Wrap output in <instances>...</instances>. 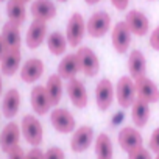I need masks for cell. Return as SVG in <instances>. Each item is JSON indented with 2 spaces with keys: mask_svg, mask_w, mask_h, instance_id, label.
<instances>
[{
  "mask_svg": "<svg viewBox=\"0 0 159 159\" xmlns=\"http://www.w3.org/2000/svg\"><path fill=\"white\" fill-rule=\"evenodd\" d=\"M20 129H22V136L24 139L31 145V147H39L42 143L44 139V128L39 122V119L36 116L27 114L22 119L20 123Z\"/></svg>",
  "mask_w": 159,
  "mask_h": 159,
  "instance_id": "cell-1",
  "label": "cell"
},
{
  "mask_svg": "<svg viewBox=\"0 0 159 159\" xmlns=\"http://www.w3.org/2000/svg\"><path fill=\"white\" fill-rule=\"evenodd\" d=\"M116 98L120 108L128 109L136 102V88H134V80L128 76H120L116 84Z\"/></svg>",
  "mask_w": 159,
  "mask_h": 159,
  "instance_id": "cell-2",
  "label": "cell"
},
{
  "mask_svg": "<svg viewBox=\"0 0 159 159\" xmlns=\"http://www.w3.org/2000/svg\"><path fill=\"white\" fill-rule=\"evenodd\" d=\"M86 34V22L80 13H73L66 27V38L70 47H80Z\"/></svg>",
  "mask_w": 159,
  "mask_h": 159,
  "instance_id": "cell-3",
  "label": "cell"
},
{
  "mask_svg": "<svg viewBox=\"0 0 159 159\" xmlns=\"http://www.w3.org/2000/svg\"><path fill=\"white\" fill-rule=\"evenodd\" d=\"M50 122L52 126L62 134H69L76 129V120L72 116V112L66 108H55L50 112Z\"/></svg>",
  "mask_w": 159,
  "mask_h": 159,
  "instance_id": "cell-4",
  "label": "cell"
},
{
  "mask_svg": "<svg viewBox=\"0 0 159 159\" xmlns=\"http://www.w3.org/2000/svg\"><path fill=\"white\" fill-rule=\"evenodd\" d=\"M111 28V16L106 11L94 13L86 22V33L91 38H103Z\"/></svg>",
  "mask_w": 159,
  "mask_h": 159,
  "instance_id": "cell-5",
  "label": "cell"
},
{
  "mask_svg": "<svg viewBox=\"0 0 159 159\" xmlns=\"http://www.w3.org/2000/svg\"><path fill=\"white\" fill-rule=\"evenodd\" d=\"M76 56L80 61V69L86 76H95L100 70V59L95 52L89 47H78Z\"/></svg>",
  "mask_w": 159,
  "mask_h": 159,
  "instance_id": "cell-6",
  "label": "cell"
},
{
  "mask_svg": "<svg viewBox=\"0 0 159 159\" xmlns=\"http://www.w3.org/2000/svg\"><path fill=\"white\" fill-rule=\"evenodd\" d=\"M134 88H136V97L139 100H143L150 105L159 102V89L156 83L153 80H150L147 75L134 80Z\"/></svg>",
  "mask_w": 159,
  "mask_h": 159,
  "instance_id": "cell-7",
  "label": "cell"
},
{
  "mask_svg": "<svg viewBox=\"0 0 159 159\" xmlns=\"http://www.w3.org/2000/svg\"><path fill=\"white\" fill-rule=\"evenodd\" d=\"M131 30L128 28L126 22L122 20V22H117L112 28V33H111V41H112V47L116 48L117 53L123 55L128 52L129 45H131Z\"/></svg>",
  "mask_w": 159,
  "mask_h": 159,
  "instance_id": "cell-8",
  "label": "cell"
},
{
  "mask_svg": "<svg viewBox=\"0 0 159 159\" xmlns=\"http://www.w3.org/2000/svg\"><path fill=\"white\" fill-rule=\"evenodd\" d=\"M116 98V89L111 83V80L102 78L95 86V103L100 111H106L111 108Z\"/></svg>",
  "mask_w": 159,
  "mask_h": 159,
  "instance_id": "cell-9",
  "label": "cell"
},
{
  "mask_svg": "<svg viewBox=\"0 0 159 159\" xmlns=\"http://www.w3.org/2000/svg\"><path fill=\"white\" fill-rule=\"evenodd\" d=\"M94 142V129L89 125H83L73 131L70 139V148L73 153H83L86 151Z\"/></svg>",
  "mask_w": 159,
  "mask_h": 159,
  "instance_id": "cell-10",
  "label": "cell"
},
{
  "mask_svg": "<svg viewBox=\"0 0 159 159\" xmlns=\"http://www.w3.org/2000/svg\"><path fill=\"white\" fill-rule=\"evenodd\" d=\"M119 145L123 151L129 153L139 147H143V137L140 134L139 129H136L134 126H125L119 131Z\"/></svg>",
  "mask_w": 159,
  "mask_h": 159,
  "instance_id": "cell-11",
  "label": "cell"
},
{
  "mask_svg": "<svg viewBox=\"0 0 159 159\" xmlns=\"http://www.w3.org/2000/svg\"><path fill=\"white\" fill-rule=\"evenodd\" d=\"M67 95L75 108L83 109L88 106V102H89L88 91H86L83 81H80L78 78H72L67 81Z\"/></svg>",
  "mask_w": 159,
  "mask_h": 159,
  "instance_id": "cell-12",
  "label": "cell"
},
{
  "mask_svg": "<svg viewBox=\"0 0 159 159\" xmlns=\"http://www.w3.org/2000/svg\"><path fill=\"white\" fill-rule=\"evenodd\" d=\"M20 136H22L20 126L17 123H14V122H10L2 129V134H0V148H2V151L8 154L11 150L19 147Z\"/></svg>",
  "mask_w": 159,
  "mask_h": 159,
  "instance_id": "cell-13",
  "label": "cell"
},
{
  "mask_svg": "<svg viewBox=\"0 0 159 159\" xmlns=\"http://www.w3.org/2000/svg\"><path fill=\"white\" fill-rule=\"evenodd\" d=\"M125 22H126L128 28L131 30V33L136 34V36H145L148 33V30H150L148 17L139 10L128 11V14L125 17Z\"/></svg>",
  "mask_w": 159,
  "mask_h": 159,
  "instance_id": "cell-14",
  "label": "cell"
},
{
  "mask_svg": "<svg viewBox=\"0 0 159 159\" xmlns=\"http://www.w3.org/2000/svg\"><path fill=\"white\" fill-rule=\"evenodd\" d=\"M47 41V22H42V20H33L28 31H27V36H25V44L28 48L34 50L38 47H41V44Z\"/></svg>",
  "mask_w": 159,
  "mask_h": 159,
  "instance_id": "cell-15",
  "label": "cell"
},
{
  "mask_svg": "<svg viewBox=\"0 0 159 159\" xmlns=\"http://www.w3.org/2000/svg\"><path fill=\"white\" fill-rule=\"evenodd\" d=\"M42 73H44V62L39 58H30L20 67V78H22V81L28 84L36 83L42 76Z\"/></svg>",
  "mask_w": 159,
  "mask_h": 159,
  "instance_id": "cell-16",
  "label": "cell"
},
{
  "mask_svg": "<svg viewBox=\"0 0 159 159\" xmlns=\"http://www.w3.org/2000/svg\"><path fill=\"white\" fill-rule=\"evenodd\" d=\"M30 100H31V108L38 116H45L52 108V102L47 95L45 86H34L31 89Z\"/></svg>",
  "mask_w": 159,
  "mask_h": 159,
  "instance_id": "cell-17",
  "label": "cell"
},
{
  "mask_svg": "<svg viewBox=\"0 0 159 159\" xmlns=\"http://www.w3.org/2000/svg\"><path fill=\"white\" fill-rule=\"evenodd\" d=\"M30 13L34 20L48 22L56 16V7L52 0H34L31 3Z\"/></svg>",
  "mask_w": 159,
  "mask_h": 159,
  "instance_id": "cell-18",
  "label": "cell"
},
{
  "mask_svg": "<svg viewBox=\"0 0 159 159\" xmlns=\"http://www.w3.org/2000/svg\"><path fill=\"white\" fill-rule=\"evenodd\" d=\"M80 72H81V69H80V61H78L76 53L66 55L58 64V75L62 80H67V81L72 78H76V73Z\"/></svg>",
  "mask_w": 159,
  "mask_h": 159,
  "instance_id": "cell-19",
  "label": "cell"
},
{
  "mask_svg": "<svg viewBox=\"0 0 159 159\" xmlns=\"http://www.w3.org/2000/svg\"><path fill=\"white\" fill-rule=\"evenodd\" d=\"M128 72L133 80L142 78L147 75V59L140 50H131L128 58Z\"/></svg>",
  "mask_w": 159,
  "mask_h": 159,
  "instance_id": "cell-20",
  "label": "cell"
},
{
  "mask_svg": "<svg viewBox=\"0 0 159 159\" xmlns=\"http://www.w3.org/2000/svg\"><path fill=\"white\" fill-rule=\"evenodd\" d=\"M20 109V92L14 88L8 89L2 100V112L7 119H13L17 116Z\"/></svg>",
  "mask_w": 159,
  "mask_h": 159,
  "instance_id": "cell-21",
  "label": "cell"
},
{
  "mask_svg": "<svg viewBox=\"0 0 159 159\" xmlns=\"http://www.w3.org/2000/svg\"><path fill=\"white\" fill-rule=\"evenodd\" d=\"M20 62H22L20 50H8L3 59L0 61V72L5 76H13L20 69Z\"/></svg>",
  "mask_w": 159,
  "mask_h": 159,
  "instance_id": "cell-22",
  "label": "cell"
},
{
  "mask_svg": "<svg viewBox=\"0 0 159 159\" xmlns=\"http://www.w3.org/2000/svg\"><path fill=\"white\" fill-rule=\"evenodd\" d=\"M2 38L8 47V50H20V44H22V38H20V30L19 25L13 24V22H7L2 28Z\"/></svg>",
  "mask_w": 159,
  "mask_h": 159,
  "instance_id": "cell-23",
  "label": "cell"
},
{
  "mask_svg": "<svg viewBox=\"0 0 159 159\" xmlns=\"http://www.w3.org/2000/svg\"><path fill=\"white\" fill-rule=\"evenodd\" d=\"M150 119V103L136 98L131 106V120L134 122L136 128H143Z\"/></svg>",
  "mask_w": 159,
  "mask_h": 159,
  "instance_id": "cell-24",
  "label": "cell"
},
{
  "mask_svg": "<svg viewBox=\"0 0 159 159\" xmlns=\"http://www.w3.org/2000/svg\"><path fill=\"white\" fill-rule=\"evenodd\" d=\"M45 91L52 102V106H58L62 98V78L58 73L48 76L47 83H45Z\"/></svg>",
  "mask_w": 159,
  "mask_h": 159,
  "instance_id": "cell-25",
  "label": "cell"
},
{
  "mask_svg": "<svg viewBox=\"0 0 159 159\" xmlns=\"http://www.w3.org/2000/svg\"><path fill=\"white\" fill-rule=\"evenodd\" d=\"M7 14L10 22L16 24V25H22L27 19V8L25 3L19 2V0H8L7 3Z\"/></svg>",
  "mask_w": 159,
  "mask_h": 159,
  "instance_id": "cell-26",
  "label": "cell"
},
{
  "mask_svg": "<svg viewBox=\"0 0 159 159\" xmlns=\"http://www.w3.org/2000/svg\"><path fill=\"white\" fill-rule=\"evenodd\" d=\"M95 157L97 159H112L114 150H112V142L108 134L100 133L95 139Z\"/></svg>",
  "mask_w": 159,
  "mask_h": 159,
  "instance_id": "cell-27",
  "label": "cell"
},
{
  "mask_svg": "<svg viewBox=\"0 0 159 159\" xmlns=\"http://www.w3.org/2000/svg\"><path fill=\"white\" fill-rule=\"evenodd\" d=\"M67 45H69L67 38L61 31H53L47 36V47H48L50 53L55 56H61L66 52Z\"/></svg>",
  "mask_w": 159,
  "mask_h": 159,
  "instance_id": "cell-28",
  "label": "cell"
},
{
  "mask_svg": "<svg viewBox=\"0 0 159 159\" xmlns=\"http://www.w3.org/2000/svg\"><path fill=\"white\" fill-rule=\"evenodd\" d=\"M128 159H154V157L151 156L150 150H147L145 147H139L128 153Z\"/></svg>",
  "mask_w": 159,
  "mask_h": 159,
  "instance_id": "cell-29",
  "label": "cell"
},
{
  "mask_svg": "<svg viewBox=\"0 0 159 159\" xmlns=\"http://www.w3.org/2000/svg\"><path fill=\"white\" fill-rule=\"evenodd\" d=\"M44 159H66V153L59 147H50L44 151Z\"/></svg>",
  "mask_w": 159,
  "mask_h": 159,
  "instance_id": "cell-30",
  "label": "cell"
},
{
  "mask_svg": "<svg viewBox=\"0 0 159 159\" xmlns=\"http://www.w3.org/2000/svg\"><path fill=\"white\" fill-rule=\"evenodd\" d=\"M148 150L153 153H159V128H156L148 140Z\"/></svg>",
  "mask_w": 159,
  "mask_h": 159,
  "instance_id": "cell-31",
  "label": "cell"
},
{
  "mask_svg": "<svg viewBox=\"0 0 159 159\" xmlns=\"http://www.w3.org/2000/svg\"><path fill=\"white\" fill-rule=\"evenodd\" d=\"M150 47L156 52H159V27H156L150 34Z\"/></svg>",
  "mask_w": 159,
  "mask_h": 159,
  "instance_id": "cell-32",
  "label": "cell"
},
{
  "mask_svg": "<svg viewBox=\"0 0 159 159\" xmlns=\"http://www.w3.org/2000/svg\"><path fill=\"white\" fill-rule=\"evenodd\" d=\"M25 159H44V151H42L39 147H33V148L27 153Z\"/></svg>",
  "mask_w": 159,
  "mask_h": 159,
  "instance_id": "cell-33",
  "label": "cell"
},
{
  "mask_svg": "<svg viewBox=\"0 0 159 159\" xmlns=\"http://www.w3.org/2000/svg\"><path fill=\"white\" fill-rule=\"evenodd\" d=\"M25 156H27V153L20 147H16L14 150H11L8 153V159H25Z\"/></svg>",
  "mask_w": 159,
  "mask_h": 159,
  "instance_id": "cell-34",
  "label": "cell"
},
{
  "mask_svg": "<svg viewBox=\"0 0 159 159\" xmlns=\"http://www.w3.org/2000/svg\"><path fill=\"white\" fill-rule=\"evenodd\" d=\"M111 3L116 7V10L119 11H123L128 8V3H129V0H111Z\"/></svg>",
  "mask_w": 159,
  "mask_h": 159,
  "instance_id": "cell-35",
  "label": "cell"
},
{
  "mask_svg": "<svg viewBox=\"0 0 159 159\" xmlns=\"http://www.w3.org/2000/svg\"><path fill=\"white\" fill-rule=\"evenodd\" d=\"M7 52H8V47H7V44H5L2 34H0V61L3 59V56L7 55Z\"/></svg>",
  "mask_w": 159,
  "mask_h": 159,
  "instance_id": "cell-36",
  "label": "cell"
},
{
  "mask_svg": "<svg viewBox=\"0 0 159 159\" xmlns=\"http://www.w3.org/2000/svg\"><path fill=\"white\" fill-rule=\"evenodd\" d=\"M2 92H3V81H2V73H0V97H2Z\"/></svg>",
  "mask_w": 159,
  "mask_h": 159,
  "instance_id": "cell-37",
  "label": "cell"
},
{
  "mask_svg": "<svg viewBox=\"0 0 159 159\" xmlns=\"http://www.w3.org/2000/svg\"><path fill=\"white\" fill-rule=\"evenodd\" d=\"M84 2L88 3V5H95V3H98L100 0H84Z\"/></svg>",
  "mask_w": 159,
  "mask_h": 159,
  "instance_id": "cell-38",
  "label": "cell"
},
{
  "mask_svg": "<svg viewBox=\"0 0 159 159\" xmlns=\"http://www.w3.org/2000/svg\"><path fill=\"white\" fill-rule=\"evenodd\" d=\"M19 2H22V3H28V2H31V0H19Z\"/></svg>",
  "mask_w": 159,
  "mask_h": 159,
  "instance_id": "cell-39",
  "label": "cell"
},
{
  "mask_svg": "<svg viewBox=\"0 0 159 159\" xmlns=\"http://www.w3.org/2000/svg\"><path fill=\"white\" fill-rule=\"evenodd\" d=\"M154 159H159V153H156V156H154Z\"/></svg>",
  "mask_w": 159,
  "mask_h": 159,
  "instance_id": "cell-40",
  "label": "cell"
},
{
  "mask_svg": "<svg viewBox=\"0 0 159 159\" xmlns=\"http://www.w3.org/2000/svg\"><path fill=\"white\" fill-rule=\"evenodd\" d=\"M58 2H61V3H64V2H67V0H58Z\"/></svg>",
  "mask_w": 159,
  "mask_h": 159,
  "instance_id": "cell-41",
  "label": "cell"
},
{
  "mask_svg": "<svg viewBox=\"0 0 159 159\" xmlns=\"http://www.w3.org/2000/svg\"><path fill=\"white\" fill-rule=\"evenodd\" d=\"M0 2H5V0H0Z\"/></svg>",
  "mask_w": 159,
  "mask_h": 159,
  "instance_id": "cell-42",
  "label": "cell"
}]
</instances>
